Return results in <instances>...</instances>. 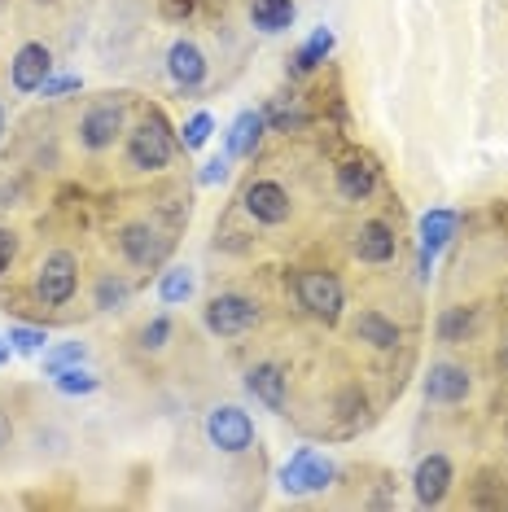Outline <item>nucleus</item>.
<instances>
[{
    "label": "nucleus",
    "mask_w": 508,
    "mask_h": 512,
    "mask_svg": "<svg viewBox=\"0 0 508 512\" xmlns=\"http://www.w3.org/2000/svg\"><path fill=\"white\" fill-rule=\"evenodd\" d=\"M176 158V136L163 123V114H149L127 132V167L132 171H163Z\"/></svg>",
    "instance_id": "1"
},
{
    "label": "nucleus",
    "mask_w": 508,
    "mask_h": 512,
    "mask_svg": "<svg viewBox=\"0 0 508 512\" xmlns=\"http://www.w3.org/2000/svg\"><path fill=\"white\" fill-rule=\"evenodd\" d=\"M281 491L290 495H320L333 486V477H338V464H333L329 456H320L316 447H298L290 460L281 464Z\"/></svg>",
    "instance_id": "2"
},
{
    "label": "nucleus",
    "mask_w": 508,
    "mask_h": 512,
    "mask_svg": "<svg viewBox=\"0 0 508 512\" xmlns=\"http://www.w3.org/2000/svg\"><path fill=\"white\" fill-rule=\"evenodd\" d=\"M294 289H298V302H303L307 316H316V320H325V324H333V320L342 316L346 289H342L338 276L325 272V267H311V272H303Z\"/></svg>",
    "instance_id": "3"
},
{
    "label": "nucleus",
    "mask_w": 508,
    "mask_h": 512,
    "mask_svg": "<svg viewBox=\"0 0 508 512\" xmlns=\"http://www.w3.org/2000/svg\"><path fill=\"white\" fill-rule=\"evenodd\" d=\"M206 438H211L215 451L224 456H241V451L254 447V421L250 412H241L237 403H219L206 412Z\"/></svg>",
    "instance_id": "4"
},
{
    "label": "nucleus",
    "mask_w": 508,
    "mask_h": 512,
    "mask_svg": "<svg viewBox=\"0 0 508 512\" xmlns=\"http://www.w3.org/2000/svg\"><path fill=\"white\" fill-rule=\"evenodd\" d=\"M36 298L44 302V307H66V302L75 298V289H79V263H75V254L71 250H53L49 259H44L36 267Z\"/></svg>",
    "instance_id": "5"
},
{
    "label": "nucleus",
    "mask_w": 508,
    "mask_h": 512,
    "mask_svg": "<svg viewBox=\"0 0 508 512\" xmlns=\"http://www.w3.org/2000/svg\"><path fill=\"white\" fill-rule=\"evenodd\" d=\"M202 320L215 337H241L259 324V307H254V298H246V294H215L202 307Z\"/></svg>",
    "instance_id": "6"
},
{
    "label": "nucleus",
    "mask_w": 508,
    "mask_h": 512,
    "mask_svg": "<svg viewBox=\"0 0 508 512\" xmlns=\"http://www.w3.org/2000/svg\"><path fill=\"white\" fill-rule=\"evenodd\" d=\"M123 132H127L123 101H97V106H88L84 119H79V145H84L88 154H101V149H110Z\"/></svg>",
    "instance_id": "7"
},
{
    "label": "nucleus",
    "mask_w": 508,
    "mask_h": 512,
    "mask_svg": "<svg viewBox=\"0 0 508 512\" xmlns=\"http://www.w3.org/2000/svg\"><path fill=\"white\" fill-rule=\"evenodd\" d=\"M119 250L132 267H163L171 254V237H163L154 224H127L119 232Z\"/></svg>",
    "instance_id": "8"
},
{
    "label": "nucleus",
    "mask_w": 508,
    "mask_h": 512,
    "mask_svg": "<svg viewBox=\"0 0 508 512\" xmlns=\"http://www.w3.org/2000/svg\"><path fill=\"white\" fill-rule=\"evenodd\" d=\"M452 482H456L452 460L434 451V456H425V460L417 464V473H412V495H417L421 508H434V504H443V499H447Z\"/></svg>",
    "instance_id": "9"
},
{
    "label": "nucleus",
    "mask_w": 508,
    "mask_h": 512,
    "mask_svg": "<svg viewBox=\"0 0 508 512\" xmlns=\"http://www.w3.org/2000/svg\"><path fill=\"white\" fill-rule=\"evenodd\" d=\"M469 390H473L469 368L447 364V359H443V364H430V372H425V381H421L425 403H465Z\"/></svg>",
    "instance_id": "10"
},
{
    "label": "nucleus",
    "mask_w": 508,
    "mask_h": 512,
    "mask_svg": "<svg viewBox=\"0 0 508 512\" xmlns=\"http://www.w3.org/2000/svg\"><path fill=\"white\" fill-rule=\"evenodd\" d=\"M246 211L259 219V224H268V228H276V224H285L290 219V211H294V202H290V193L281 189L276 180H254L250 189H246Z\"/></svg>",
    "instance_id": "11"
},
{
    "label": "nucleus",
    "mask_w": 508,
    "mask_h": 512,
    "mask_svg": "<svg viewBox=\"0 0 508 512\" xmlns=\"http://www.w3.org/2000/svg\"><path fill=\"white\" fill-rule=\"evenodd\" d=\"M49 75H53V53L44 44H22L14 62H9V79H14L18 92H40Z\"/></svg>",
    "instance_id": "12"
},
{
    "label": "nucleus",
    "mask_w": 508,
    "mask_h": 512,
    "mask_svg": "<svg viewBox=\"0 0 508 512\" xmlns=\"http://www.w3.org/2000/svg\"><path fill=\"white\" fill-rule=\"evenodd\" d=\"M167 75H171V84L184 92L202 88L206 84V53L193 40H176L167 49Z\"/></svg>",
    "instance_id": "13"
},
{
    "label": "nucleus",
    "mask_w": 508,
    "mask_h": 512,
    "mask_svg": "<svg viewBox=\"0 0 508 512\" xmlns=\"http://www.w3.org/2000/svg\"><path fill=\"white\" fill-rule=\"evenodd\" d=\"M355 259L360 263H390L395 259V232H390L381 219H368L355 232Z\"/></svg>",
    "instance_id": "14"
},
{
    "label": "nucleus",
    "mask_w": 508,
    "mask_h": 512,
    "mask_svg": "<svg viewBox=\"0 0 508 512\" xmlns=\"http://www.w3.org/2000/svg\"><path fill=\"white\" fill-rule=\"evenodd\" d=\"M263 127H268V114L263 110H241L233 127H228V158H250L263 141Z\"/></svg>",
    "instance_id": "15"
},
{
    "label": "nucleus",
    "mask_w": 508,
    "mask_h": 512,
    "mask_svg": "<svg viewBox=\"0 0 508 512\" xmlns=\"http://www.w3.org/2000/svg\"><path fill=\"white\" fill-rule=\"evenodd\" d=\"M246 390L263 407H268V412H281V407H285V372L276 364H254L246 372Z\"/></svg>",
    "instance_id": "16"
},
{
    "label": "nucleus",
    "mask_w": 508,
    "mask_h": 512,
    "mask_svg": "<svg viewBox=\"0 0 508 512\" xmlns=\"http://www.w3.org/2000/svg\"><path fill=\"white\" fill-rule=\"evenodd\" d=\"M377 189V167L364 158H346L338 167V193L346 197V202H368Z\"/></svg>",
    "instance_id": "17"
},
{
    "label": "nucleus",
    "mask_w": 508,
    "mask_h": 512,
    "mask_svg": "<svg viewBox=\"0 0 508 512\" xmlns=\"http://www.w3.org/2000/svg\"><path fill=\"white\" fill-rule=\"evenodd\" d=\"M298 18L294 0H254L250 5V22L263 31V36H281V31H290Z\"/></svg>",
    "instance_id": "18"
},
{
    "label": "nucleus",
    "mask_w": 508,
    "mask_h": 512,
    "mask_svg": "<svg viewBox=\"0 0 508 512\" xmlns=\"http://www.w3.org/2000/svg\"><path fill=\"white\" fill-rule=\"evenodd\" d=\"M456 228H460V215L447 211V206H434V211H425L421 215V250L438 254L447 241L456 237Z\"/></svg>",
    "instance_id": "19"
},
{
    "label": "nucleus",
    "mask_w": 508,
    "mask_h": 512,
    "mask_svg": "<svg viewBox=\"0 0 508 512\" xmlns=\"http://www.w3.org/2000/svg\"><path fill=\"white\" fill-rule=\"evenodd\" d=\"M355 337L368 346H377V351H390V346H399V324L386 320L381 311H360V320H355Z\"/></svg>",
    "instance_id": "20"
},
{
    "label": "nucleus",
    "mask_w": 508,
    "mask_h": 512,
    "mask_svg": "<svg viewBox=\"0 0 508 512\" xmlns=\"http://www.w3.org/2000/svg\"><path fill=\"white\" fill-rule=\"evenodd\" d=\"M333 44H338V36H333L329 27H316V31H311V40H307L303 49L294 53V66H290V71H294V75L316 71V66H320V62H325V57L333 53Z\"/></svg>",
    "instance_id": "21"
},
{
    "label": "nucleus",
    "mask_w": 508,
    "mask_h": 512,
    "mask_svg": "<svg viewBox=\"0 0 508 512\" xmlns=\"http://www.w3.org/2000/svg\"><path fill=\"white\" fill-rule=\"evenodd\" d=\"M193 289H198L193 267H171V272H163V281H158V298H163L167 307H180V302L193 298Z\"/></svg>",
    "instance_id": "22"
},
{
    "label": "nucleus",
    "mask_w": 508,
    "mask_h": 512,
    "mask_svg": "<svg viewBox=\"0 0 508 512\" xmlns=\"http://www.w3.org/2000/svg\"><path fill=\"white\" fill-rule=\"evenodd\" d=\"M53 386H57V394H66V399H88V394H97L101 390V377L92 368H66V372H57L53 377Z\"/></svg>",
    "instance_id": "23"
},
{
    "label": "nucleus",
    "mask_w": 508,
    "mask_h": 512,
    "mask_svg": "<svg viewBox=\"0 0 508 512\" xmlns=\"http://www.w3.org/2000/svg\"><path fill=\"white\" fill-rule=\"evenodd\" d=\"M79 364H88L84 342H62V346H53V351H44V377H57V372L79 368Z\"/></svg>",
    "instance_id": "24"
},
{
    "label": "nucleus",
    "mask_w": 508,
    "mask_h": 512,
    "mask_svg": "<svg viewBox=\"0 0 508 512\" xmlns=\"http://www.w3.org/2000/svg\"><path fill=\"white\" fill-rule=\"evenodd\" d=\"M127 298H132V285H127L123 276H101V281H97V294H92L97 311H123Z\"/></svg>",
    "instance_id": "25"
},
{
    "label": "nucleus",
    "mask_w": 508,
    "mask_h": 512,
    "mask_svg": "<svg viewBox=\"0 0 508 512\" xmlns=\"http://www.w3.org/2000/svg\"><path fill=\"white\" fill-rule=\"evenodd\" d=\"M473 329V311L469 307H447L443 316H438V342H465V333Z\"/></svg>",
    "instance_id": "26"
},
{
    "label": "nucleus",
    "mask_w": 508,
    "mask_h": 512,
    "mask_svg": "<svg viewBox=\"0 0 508 512\" xmlns=\"http://www.w3.org/2000/svg\"><path fill=\"white\" fill-rule=\"evenodd\" d=\"M211 132H215V119H211V114H206V110H198L189 123L180 127V145L193 154V149H202L206 141H211Z\"/></svg>",
    "instance_id": "27"
},
{
    "label": "nucleus",
    "mask_w": 508,
    "mask_h": 512,
    "mask_svg": "<svg viewBox=\"0 0 508 512\" xmlns=\"http://www.w3.org/2000/svg\"><path fill=\"white\" fill-rule=\"evenodd\" d=\"M9 342H14V351L36 355V351H44V342H49V333L36 329V324H9Z\"/></svg>",
    "instance_id": "28"
},
{
    "label": "nucleus",
    "mask_w": 508,
    "mask_h": 512,
    "mask_svg": "<svg viewBox=\"0 0 508 512\" xmlns=\"http://www.w3.org/2000/svg\"><path fill=\"white\" fill-rule=\"evenodd\" d=\"M167 337H171V320H167V316H154V320H149L145 329H141V346H145V351H163Z\"/></svg>",
    "instance_id": "29"
},
{
    "label": "nucleus",
    "mask_w": 508,
    "mask_h": 512,
    "mask_svg": "<svg viewBox=\"0 0 508 512\" xmlns=\"http://www.w3.org/2000/svg\"><path fill=\"white\" fill-rule=\"evenodd\" d=\"M44 97H66V92H79V75H49V79H44Z\"/></svg>",
    "instance_id": "30"
},
{
    "label": "nucleus",
    "mask_w": 508,
    "mask_h": 512,
    "mask_svg": "<svg viewBox=\"0 0 508 512\" xmlns=\"http://www.w3.org/2000/svg\"><path fill=\"white\" fill-rule=\"evenodd\" d=\"M228 162H233V158H211V162H206V167H202V184H206V189H211V184H224V176H228Z\"/></svg>",
    "instance_id": "31"
},
{
    "label": "nucleus",
    "mask_w": 508,
    "mask_h": 512,
    "mask_svg": "<svg viewBox=\"0 0 508 512\" xmlns=\"http://www.w3.org/2000/svg\"><path fill=\"white\" fill-rule=\"evenodd\" d=\"M14 254H18V237L9 228H0V276L9 272V263H14Z\"/></svg>",
    "instance_id": "32"
},
{
    "label": "nucleus",
    "mask_w": 508,
    "mask_h": 512,
    "mask_svg": "<svg viewBox=\"0 0 508 512\" xmlns=\"http://www.w3.org/2000/svg\"><path fill=\"white\" fill-rule=\"evenodd\" d=\"M163 14H167V18H176V22H180V18H189V14H193V0H163Z\"/></svg>",
    "instance_id": "33"
},
{
    "label": "nucleus",
    "mask_w": 508,
    "mask_h": 512,
    "mask_svg": "<svg viewBox=\"0 0 508 512\" xmlns=\"http://www.w3.org/2000/svg\"><path fill=\"white\" fill-rule=\"evenodd\" d=\"M9 442H14V421H9V416L0 412V451H5Z\"/></svg>",
    "instance_id": "34"
},
{
    "label": "nucleus",
    "mask_w": 508,
    "mask_h": 512,
    "mask_svg": "<svg viewBox=\"0 0 508 512\" xmlns=\"http://www.w3.org/2000/svg\"><path fill=\"white\" fill-rule=\"evenodd\" d=\"M9 355H14V342L5 337V342H0V364H9Z\"/></svg>",
    "instance_id": "35"
},
{
    "label": "nucleus",
    "mask_w": 508,
    "mask_h": 512,
    "mask_svg": "<svg viewBox=\"0 0 508 512\" xmlns=\"http://www.w3.org/2000/svg\"><path fill=\"white\" fill-rule=\"evenodd\" d=\"M5 132H9V114H5V106H0V141H5Z\"/></svg>",
    "instance_id": "36"
},
{
    "label": "nucleus",
    "mask_w": 508,
    "mask_h": 512,
    "mask_svg": "<svg viewBox=\"0 0 508 512\" xmlns=\"http://www.w3.org/2000/svg\"><path fill=\"white\" fill-rule=\"evenodd\" d=\"M504 364H508V346H504Z\"/></svg>",
    "instance_id": "37"
}]
</instances>
